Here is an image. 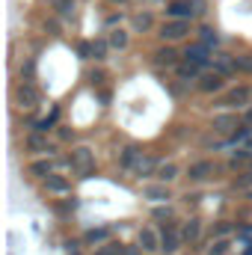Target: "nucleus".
<instances>
[{
    "label": "nucleus",
    "mask_w": 252,
    "mask_h": 255,
    "mask_svg": "<svg viewBox=\"0 0 252 255\" xmlns=\"http://www.w3.org/2000/svg\"><path fill=\"white\" fill-rule=\"evenodd\" d=\"M68 166L80 175V178H89L92 169H95V151L89 145H74L68 151Z\"/></svg>",
    "instance_id": "f257e3e1"
},
{
    "label": "nucleus",
    "mask_w": 252,
    "mask_h": 255,
    "mask_svg": "<svg viewBox=\"0 0 252 255\" xmlns=\"http://www.w3.org/2000/svg\"><path fill=\"white\" fill-rule=\"evenodd\" d=\"M157 36L166 42V45H172V42H181V39H187L190 36V21H163L160 24V30H157Z\"/></svg>",
    "instance_id": "f03ea898"
},
{
    "label": "nucleus",
    "mask_w": 252,
    "mask_h": 255,
    "mask_svg": "<svg viewBox=\"0 0 252 255\" xmlns=\"http://www.w3.org/2000/svg\"><path fill=\"white\" fill-rule=\"evenodd\" d=\"M247 104H252V86H235L220 98V107H226V110H241Z\"/></svg>",
    "instance_id": "7ed1b4c3"
},
{
    "label": "nucleus",
    "mask_w": 252,
    "mask_h": 255,
    "mask_svg": "<svg viewBox=\"0 0 252 255\" xmlns=\"http://www.w3.org/2000/svg\"><path fill=\"white\" fill-rule=\"evenodd\" d=\"M199 12H196V3L193 0H169L166 3V18L169 21H193Z\"/></svg>",
    "instance_id": "20e7f679"
},
{
    "label": "nucleus",
    "mask_w": 252,
    "mask_h": 255,
    "mask_svg": "<svg viewBox=\"0 0 252 255\" xmlns=\"http://www.w3.org/2000/svg\"><path fill=\"white\" fill-rule=\"evenodd\" d=\"M184 63L196 65V68H208V65L214 63V51L205 48L202 42H196V45H190L187 51H184Z\"/></svg>",
    "instance_id": "39448f33"
},
{
    "label": "nucleus",
    "mask_w": 252,
    "mask_h": 255,
    "mask_svg": "<svg viewBox=\"0 0 252 255\" xmlns=\"http://www.w3.org/2000/svg\"><path fill=\"white\" fill-rule=\"evenodd\" d=\"M181 244H184V238H181V229H178L175 223H169V226L160 229V250H163L166 255H172Z\"/></svg>",
    "instance_id": "423d86ee"
},
{
    "label": "nucleus",
    "mask_w": 252,
    "mask_h": 255,
    "mask_svg": "<svg viewBox=\"0 0 252 255\" xmlns=\"http://www.w3.org/2000/svg\"><path fill=\"white\" fill-rule=\"evenodd\" d=\"M196 89H199L202 95H217V92H223V89H226V77H223V74H217V71H208V74H202V77H199Z\"/></svg>",
    "instance_id": "0eeeda50"
},
{
    "label": "nucleus",
    "mask_w": 252,
    "mask_h": 255,
    "mask_svg": "<svg viewBox=\"0 0 252 255\" xmlns=\"http://www.w3.org/2000/svg\"><path fill=\"white\" fill-rule=\"evenodd\" d=\"M24 145H27V151H30V154H54V151H57V145H54V142H48V136H45V133H39V130L27 133Z\"/></svg>",
    "instance_id": "6e6552de"
},
{
    "label": "nucleus",
    "mask_w": 252,
    "mask_h": 255,
    "mask_svg": "<svg viewBox=\"0 0 252 255\" xmlns=\"http://www.w3.org/2000/svg\"><path fill=\"white\" fill-rule=\"evenodd\" d=\"M15 95H18V104L21 107H27V110H33V107H39V89L30 83V80H21L18 83V89H15Z\"/></svg>",
    "instance_id": "1a4fd4ad"
},
{
    "label": "nucleus",
    "mask_w": 252,
    "mask_h": 255,
    "mask_svg": "<svg viewBox=\"0 0 252 255\" xmlns=\"http://www.w3.org/2000/svg\"><path fill=\"white\" fill-rule=\"evenodd\" d=\"M214 130L217 133H238L241 130L238 113H220V116H214Z\"/></svg>",
    "instance_id": "9d476101"
},
{
    "label": "nucleus",
    "mask_w": 252,
    "mask_h": 255,
    "mask_svg": "<svg viewBox=\"0 0 252 255\" xmlns=\"http://www.w3.org/2000/svg\"><path fill=\"white\" fill-rule=\"evenodd\" d=\"M214 172H217V166H214L211 160H196V163H190L187 178H190V181H208Z\"/></svg>",
    "instance_id": "9b49d317"
},
{
    "label": "nucleus",
    "mask_w": 252,
    "mask_h": 255,
    "mask_svg": "<svg viewBox=\"0 0 252 255\" xmlns=\"http://www.w3.org/2000/svg\"><path fill=\"white\" fill-rule=\"evenodd\" d=\"M154 65H160V68H178V51L172 48V45H163V48H157L154 51Z\"/></svg>",
    "instance_id": "f8f14e48"
},
{
    "label": "nucleus",
    "mask_w": 252,
    "mask_h": 255,
    "mask_svg": "<svg viewBox=\"0 0 252 255\" xmlns=\"http://www.w3.org/2000/svg\"><path fill=\"white\" fill-rule=\"evenodd\" d=\"M142 199H148V202H154V205H163V202L172 199V193H169L166 184H145V187H142Z\"/></svg>",
    "instance_id": "ddd939ff"
},
{
    "label": "nucleus",
    "mask_w": 252,
    "mask_h": 255,
    "mask_svg": "<svg viewBox=\"0 0 252 255\" xmlns=\"http://www.w3.org/2000/svg\"><path fill=\"white\" fill-rule=\"evenodd\" d=\"M157 169H160V163H157L151 154H142V157L136 160V166H133V175H136V178H151V175H157Z\"/></svg>",
    "instance_id": "4468645a"
},
{
    "label": "nucleus",
    "mask_w": 252,
    "mask_h": 255,
    "mask_svg": "<svg viewBox=\"0 0 252 255\" xmlns=\"http://www.w3.org/2000/svg\"><path fill=\"white\" fill-rule=\"evenodd\" d=\"M139 250L142 253H157L160 250V235L154 232V229H139Z\"/></svg>",
    "instance_id": "2eb2a0df"
},
{
    "label": "nucleus",
    "mask_w": 252,
    "mask_h": 255,
    "mask_svg": "<svg viewBox=\"0 0 252 255\" xmlns=\"http://www.w3.org/2000/svg\"><path fill=\"white\" fill-rule=\"evenodd\" d=\"M211 68H214L217 74H223V77H229V74H235V71H238V65H235V57H232V54H214Z\"/></svg>",
    "instance_id": "dca6fc26"
},
{
    "label": "nucleus",
    "mask_w": 252,
    "mask_h": 255,
    "mask_svg": "<svg viewBox=\"0 0 252 255\" xmlns=\"http://www.w3.org/2000/svg\"><path fill=\"white\" fill-rule=\"evenodd\" d=\"M181 238H184V244H199V238H202V220L199 217H190L181 226Z\"/></svg>",
    "instance_id": "f3484780"
},
{
    "label": "nucleus",
    "mask_w": 252,
    "mask_h": 255,
    "mask_svg": "<svg viewBox=\"0 0 252 255\" xmlns=\"http://www.w3.org/2000/svg\"><path fill=\"white\" fill-rule=\"evenodd\" d=\"M142 157V151L136 148V145H125L122 148V154H119V166L125 169V172H133V166H136V160Z\"/></svg>",
    "instance_id": "a211bd4d"
},
{
    "label": "nucleus",
    "mask_w": 252,
    "mask_h": 255,
    "mask_svg": "<svg viewBox=\"0 0 252 255\" xmlns=\"http://www.w3.org/2000/svg\"><path fill=\"white\" fill-rule=\"evenodd\" d=\"M27 172H30L33 178H42V181H45V178L54 175V163H51L48 157H45V160H33V163L27 166Z\"/></svg>",
    "instance_id": "6ab92c4d"
},
{
    "label": "nucleus",
    "mask_w": 252,
    "mask_h": 255,
    "mask_svg": "<svg viewBox=\"0 0 252 255\" xmlns=\"http://www.w3.org/2000/svg\"><path fill=\"white\" fill-rule=\"evenodd\" d=\"M175 77H178L181 83H199L202 68H196V65H190V63H181L178 68H175Z\"/></svg>",
    "instance_id": "aec40b11"
},
{
    "label": "nucleus",
    "mask_w": 252,
    "mask_h": 255,
    "mask_svg": "<svg viewBox=\"0 0 252 255\" xmlns=\"http://www.w3.org/2000/svg\"><path fill=\"white\" fill-rule=\"evenodd\" d=\"M154 178H157V184H166V187H169V184L178 178V166H175V163H160V169H157Z\"/></svg>",
    "instance_id": "412c9836"
},
{
    "label": "nucleus",
    "mask_w": 252,
    "mask_h": 255,
    "mask_svg": "<svg viewBox=\"0 0 252 255\" xmlns=\"http://www.w3.org/2000/svg\"><path fill=\"white\" fill-rule=\"evenodd\" d=\"M45 190L48 193H68L71 190V181L63 178V175H51V178H45Z\"/></svg>",
    "instance_id": "4be33fe9"
},
{
    "label": "nucleus",
    "mask_w": 252,
    "mask_h": 255,
    "mask_svg": "<svg viewBox=\"0 0 252 255\" xmlns=\"http://www.w3.org/2000/svg\"><path fill=\"white\" fill-rule=\"evenodd\" d=\"M51 6L57 9V15L65 18V21H71V18H74V9H77L74 0H51Z\"/></svg>",
    "instance_id": "5701e85b"
},
{
    "label": "nucleus",
    "mask_w": 252,
    "mask_h": 255,
    "mask_svg": "<svg viewBox=\"0 0 252 255\" xmlns=\"http://www.w3.org/2000/svg\"><path fill=\"white\" fill-rule=\"evenodd\" d=\"M107 42H110V48H116V51H125V48H127V33L122 30V27H119V30H110Z\"/></svg>",
    "instance_id": "b1692460"
},
{
    "label": "nucleus",
    "mask_w": 252,
    "mask_h": 255,
    "mask_svg": "<svg viewBox=\"0 0 252 255\" xmlns=\"http://www.w3.org/2000/svg\"><path fill=\"white\" fill-rule=\"evenodd\" d=\"M199 42H202L205 48H217V45H220V36H217L214 27H202V30H199Z\"/></svg>",
    "instance_id": "393cba45"
},
{
    "label": "nucleus",
    "mask_w": 252,
    "mask_h": 255,
    "mask_svg": "<svg viewBox=\"0 0 252 255\" xmlns=\"http://www.w3.org/2000/svg\"><path fill=\"white\" fill-rule=\"evenodd\" d=\"M110 238V229H89L86 235H83V241L89 244V247H95V244H104Z\"/></svg>",
    "instance_id": "a878e982"
},
{
    "label": "nucleus",
    "mask_w": 252,
    "mask_h": 255,
    "mask_svg": "<svg viewBox=\"0 0 252 255\" xmlns=\"http://www.w3.org/2000/svg\"><path fill=\"white\" fill-rule=\"evenodd\" d=\"M151 217H154V220H157V223H163V226H169V223H172V220H175V211H172V208H169V205H157V208H154V214H151Z\"/></svg>",
    "instance_id": "bb28decb"
},
{
    "label": "nucleus",
    "mask_w": 252,
    "mask_h": 255,
    "mask_svg": "<svg viewBox=\"0 0 252 255\" xmlns=\"http://www.w3.org/2000/svg\"><path fill=\"white\" fill-rule=\"evenodd\" d=\"M211 232H214V241H226V238L232 235V223H229V220H220V223H214Z\"/></svg>",
    "instance_id": "cd10ccee"
},
{
    "label": "nucleus",
    "mask_w": 252,
    "mask_h": 255,
    "mask_svg": "<svg viewBox=\"0 0 252 255\" xmlns=\"http://www.w3.org/2000/svg\"><path fill=\"white\" fill-rule=\"evenodd\" d=\"M250 160H252V148H244V151H235V154H232L229 166L238 169V166H244V163H250Z\"/></svg>",
    "instance_id": "c85d7f7f"
},
{
    "label": "nucleus",
    "mask_w": 252,
    "mask_h": 255,
    "mask_svg": "<svg viewBox=\"0 0 252 255\" xmlns=\"http://www.w3.org/2000/svg\"><path fill=\"white\" fill-rule=\"evenodd\" d=\"M57 116H60V110H57V107H54V110H51V116H48V119H39V122H36V130H39V133H48V130H51V128L57 125Z\"/></svg>",
    "instance_id": "c756f323"
},
{
    "label": "nucleus",
    "mask_w": 252,
    "mask_h": 255,
    "mask_svg": "<svg viewBox=\"0 0 252 255\" xmlns=\"http://www.w3.org/2000/svg\"><path fill=\"white\" fill-rule=\"evenodd\" d=\"M133 30H136V33H145V30H151V15H148V12H139V15L133 18Z\"/></svg>",
    "instance_id": "7c9ffc66"
},
{
    "label": "nucleus",
    "mask_w": 252,
    "mask_h": 255,
    "mask_svg": "<svg viewBox=\"0 0 252 255\" xmlns=\"http://www.w3.org/2000/svg\"><path fill=\"white\" fill-rule=\"evenodd\" d=\"M235 65H238V71L252 74V54H235Z\"/></svg>",
    "instance_id": "2f4dec72"
},
{
    "label": "nucleus",
    "mask_w": 252,
    "mask_h": 255,
    "mask_svg": "<svg viewBox=\"0 0 252 255\" xmlns=\"http://www.w3.org/2000/svg\"><path fill=\"white\" fill-rule=\"evenodd\" d=\"M107 51H110V42H104V39L92 42V60H104V57H107Z\"/></svg>",
    "instance_id": "473e14b6"
},
{
    "label": "nucleus",
    "mask_w": 252,
    "mask_h": 255,
    "mask_svg": "<svg viewBox=\"0 0 252 255\" xmlns=\"http://www.w3.org/2000/svg\"><path fill=\"white\" fill-rule=\"evenodd\" d=\"M95 255H122V247L119 244H104V247H98Z\"/></svg>",
    "instance_id": "72a5a7b5"
},
{
    "label": "nucleus",
    "mask_w": 252,
    "mask_h": 255,
    "mask_svg": "<svg viewBox=\"0 0 252 255\" xmlns=\"http://www.w3.org/2000/svg\"><path fill=\"white\" fill-rule=\"evenodd\" d=\"M229 253V241H214L211 244V255H226Z\"/></svg>",
    "instance_id": "f704fd0d"
},
{
    "label": "nucleus",
    "mask_w": 252,
    "mask_h": 255,
    "mask_svg": "<svg viewBox=\"0 0 252 255\" xmlns=\"http://www.w3.org/2000/svg\"><path fill=\"white\" fill-rule=\"evenodd\" d=\"M77 54H80L83 60H92V42H80V45H77Z\"/></svg>",
    "instance_id": "c9c22d12"
},
{
    "label": "nucleus",
    "mask_w": 252,
    "mask_h": 255,
    "mask_svg": "<svg viewBox=\"0 0 252 255\" xmlns=\"http://www.w3.org/2000/svg\"><path fill=\"white\" fill-rule=\"evenodd\" d=\"M122 18H125V15H122V12H113V15H107V21H104V24H107V27H113V30H116V24H122Z\"/></svg>",
    "instance_id": "e433bc0d"
},
{
    "label": "nucleus",
    "mask_w": 252,
    "mask_h": 255,
    "mask_svg": "<svg viewBox=\"0 0 252 255\" xmlns=\"http://www.w3.org/2000/svg\"><path fill=\"white\" fill-rule=\"evenodd\" d=\"M235 184H238V187H252V169H247V172H244Z\"/></svg>",
    "instance_id": "4c0bfd02"
},
{
    "label": "nucleus",
    "mask_w": 252,
    "mask_h": 255,
    "mask_svg": "<svg viewBox=\"0 0 252 255\" xmlns=\"http://www.w3.org/2000/svg\"><path fill=\"white\" fill-rule=\"evenodd\" d=\"M60 139H74V130L71 128H60Z\"/></svg>",
    "instance_id": "58836bf2"
},
{
    "label": "nucleus",
    "mask_w": 252,
    "mask_h": 255,
    "mask_svg": "<svg viewBox=\"0 0 252 255\" xmlns=\"http://www.w3.org/2000/svg\"><path fill=\"white\" fill-rule=\"evenodd\" d=\"M241 235H244V238H250V235H252V226H244V229H241Z\"/></svg>",
    "instance_id": "ea45409f"
},
{
    "label": "nucleus",
    "mask_w": 252,
    "mask_h": 255,
    "mask_svg": "<svg viewBox=\"0 0 252 255\" xmlns=\"http://www.w3.org/2000/svg\"><path fill=\"white\" fill-rule=\"evenodd\" d=\"M122 255H136V250H122Z\"/></svg>",
    "instance_id": "a19ab883"
},
{
    "label": "nucleus",
    "mask_w": 252,
    "mask_h": 255,
    "mask_svg": "<svg viewBox=\"0 0 252 255\" xmlns=\"http://www.w3.org/2000/svg\"><path fill=\"white\" fill-rule=\"evenodd\" d=\"M247 122H252V107L247 110Z\"/></svg>",
    "instance_id": "79ce46f5"
},
{
    "label": "nucleus",
    "mask_w": 252,
    "mask_h": 255,
    "mask_svg": "<svg viewBox=\"0 0 252 255\" xmlns=\"http://www.w3.org/2000/svg\"><path fill=\"white\" fill-rule=\"evenodd\" d=\"M244 255H252V244H250V250H247V253H244Z\"/></svg>",
    "instance_id": "37998d69"
},
{
    "label": "nucleus",
    "mask_w": 252,
    "mask_h": 255,
    "mask_svg": "<svg viewBox=\"0 0 252 255\" xmlns=\"http://www.w3.org/2000/svg\"><path fill=\"white\" fill-rule=\"evenodd\" d=\"M110 3H127V0H110Z\"/></svg>",
    "instance_id": "c03bdc74"
}]
</instances>
